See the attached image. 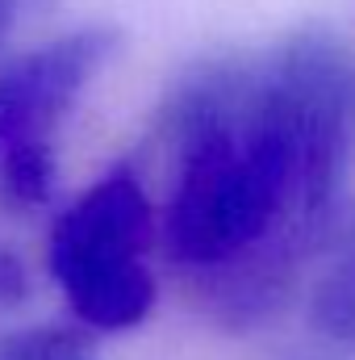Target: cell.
<instances>
[{
	"mask_svg": "<svg viewBox=\"0 0 355 360\" xmlns=\"http://www.w3.org/2000/svg\"><path fill=\"white\" fill-rule=\"evenodd\" d=\"M155 235L151 197L126 164L105 172L59 214L46 260L84 327L126 331L151 314L159 289L155 272L147 269V248Z\"/></svg>",
	"mask_w": 355,
	"mask_h": 360,
	"instance_id": "6da1fadb",
	"label": "cell"
},
{
	"mask_svg": "<svg viewBox=\"0 0 355 360\" xmlns=\"http://www.w3.org/2000/svg\"><path fill=\"white\" fill-rule=\"evenodd\" d=\"M109 51V30H76L13 59L0 72V151L21 139H51L55 122L72 109Z\"/></svg>",
	"mask_w": 355,
	"mask_h": 360,
	"instance_id": "7a4b0ae2",
	"label": "cell"
},
{
	"mask_svg": "<svg viewBox=\"0 0 355 360\" xmlns=\"http://www.w3.org/2000/svg\"><path fill=\"white\" fill-rule=\"evenodd\" d=\"M330 248H335V264L309 289V323L326 340L355 348V214L339 218Z\"/></svg>",
	"mask_w": 355,
	"mask_h": 360,
	"instance_id": "3957f363",
	"label": "cell"
},
{
	"mask_svg": "<svg viewBox=\"0 0 355 360\" xmlns=\"http://www.w3.org/2000/svg\"><path fill=\"white\" fill-rule=\"evenodd\" d=\"M55 193V151L51 139H21L0 151V210L25 214Z\"/></svg>",
	"mask_w": 355,
	"mask_h": 360,
	"instance_id": "277c9868",
	"label": "cell"
},
{
	"mask_svg": "<svg viewBox=\"0 0 355 360\" xmlns=\"http://www.w3.org/2000/svg\"><path fill=\"white\" fill-rule=\"evenodd\" d=\"M0 360H92V344L72 327H25L0 340Z\"/></svg>",
	"mask_w": 355,
	"mask_h": 360,
	"instance_id": "5b68a950",
	"label": "cell"
},
{
	"mask_svg": "<svg viewBox=\"0 0 355 360\" xmlns=\"http://www.w3.org/2000/svg\"><path fill=\"white\" fill-rule=\"evenodd\" d=\"M29 297V272L13 248L0 243V306H21Z\"/></svg>",
	"mask_w": 355,
	"mask_h": 360,
	"instance_id": "8992f818",
	"label": "cell"
},
{
	"mask_svg": "<svg viewBox=\"0 0 355 360\" xmlns=\"http://www.w3.org/2000/svg\"><path fill=\"white\" fill-rule=\"evenodd\" d=\"M17 4H21V0H0V42H4V34H8V25H13V17H17Z\"/></svg>",
	"mask_w": 355,
	"mask_h": 360,
	"instance_id": "52a82bcc",
	"label": "cell"
},
{
	"mask_svg": "<svg viewBox=\"0 0 355 360\" xmlns=\"http://www.w3.org/2000/svg\"><path fill=\"white\" fill-rule=\"evenodd\" d=\"M293 360H305V356H293Z\"/></svg>",
	"mask_w": 355,
	"mask_h": 360,
	"instance_id": "ba28073f",
	"label": "cell"
}]
</instances>
